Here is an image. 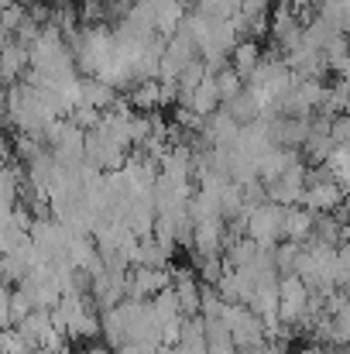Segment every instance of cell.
<instances>
[{"label": "cell", "mask_w": 350, "mask_h": 354, "mask_svg": "<svg viewBox=\"0 0 350 354\" xmlns=\"http://www.w3.org/2000/svg\"><path fill=\"white\" fill-rule=\"evenodd\" d=\"M217 107H220V97H217V90H213V80L206 76V80L189 93V111L200 114V118H210Z\"/></svg>", "instance_id": "17"}, {"label": "cell", "mask_w": 350, "mask_h": 354, "mask_svg": "<svg viewBox=\"0 0 350 354\" xmlns=\"http://www.w3.org/2000/svg\"><path fill=\"white\" fill-rule=\"evenodd\" d=\"M257 59H261V45L257 41H237V48L231 52V69L240 76V83L254 73Z\"/></svg>", "instance_id": "15"}, {"label": "cell", "mask_w": 350, "mask_h": 354, "mask_svg": "<svg viewBox=\"0 0 350 354\" xmlns=\"http://www.w3.org/2000/svg\"><path fill=\"white\" fill-rule=\"evenodd\" d=\"M330 141H333V145H347L350 141V118L347 114H333V118H330Z\"/></svg>", "instance_id": "22"}, {"label": "cell", "mask_w": 350, "mask_h": 354, "mask_svg": "<svg viewBox=\"0 0 350 354\" xmlns=\"http://www.w3.org/2000/svg\"><path fill=\"white\" fill-rule=\"evenodd\" d=\"M282 214H285V207H275V203L254 207L251 214H244V237H251L261 248L282 244Z\"/></svg>", "instance_id": "2"}, {"label": "cell", "mask_w": 350, "mask_h": 354, "mask_svg": "<svg viewBox=\"0 0 350 354\" xmlns=\"http://www.w3.org/2000/svg\"><path fill=\"white\" fill-rule=\"evenodd\" d=\"M313 221H316V214H309L306 207H285V214H282V241L302 244L306 237L313 234Z\"/></svg>", "instance_id": "12"}, {"label": "cell", "mask_w": 350, "mask_h": 354, "mask_svg": "<svg viewBox=\"0 0 350 354\" xmlns=\"http://www.w3.org/2000/svg\"><path fill=\"white\" fill-rule=\"evenodd\" d=\"M168 286H172L168 268H144V265L127 268V296L130 299H151L155 292H162Z\"/></svg>", "instance_id": "6"}, {"label": "cell", "mask_w": 350, "mask_h": 354, "mask_svg": "<svg viewBox=\"0 0 350 354\" xmlns=\"http://www.w3.org/2000/svg\"><path fill=\"white\" fill-rule=\"evenodd\" d=\"M76 354H110V351H107L104 344H97V341H93V344H86V348H79V351H76Z\"/></svg>", "instance_id": "25"}, {"label": "cell", "mask_w": 350, "mask_h": 354, "mask_svg": "<svg viewBox=\"0 0 350 354\" xmlns=\"http://www.w3.org/2000/svg\"><path fill=\"white\" fill-rule=\"evenodd\" d=\"M24 73H28V48H21L17 41H7V45L0 48V76H3V86L17 83Z\"/></svg>", "instance_id": "14"}, {"label": "cell", "mask_w": 350, "mask_h": 354, "mask_svg": "<svg viewBox=\"0 0 350 354\" xmlns=\"http://www.w3.org/2000/svg\"><path fill=\"white\" fill-rule=\"evenodd\" d=\"M59 354H76V348H72V344H66V348H62Z\"/></svg>", "instance_id": "26"}, {"label": "cell", "mask_w": 350, "mask_h": 354, "mask_svg": "<svg viewBox=\"0 0 350 354\" xmlns=\"http://www.w3.org/2000/svg\"><path fill=\"white\" fill-rule=\"evenodd\" d=\"M168 258H172V251H168V248H162L155 237H144V241H137L134 265H144V268H168Z\"/></svg>", "instance_id": "16"}, {"label": "cell", "mask_w": 350, "mask_h": 354, "mask_svg": "<svg viewBox=\"0 0 350 354\" xmlns=\"http://www.w3.org/2000/svg\"><path fill=\"white\" fill-rule=\"evenodd\" d=\"M220 320L227 324V334H231L233 351H244V348H257V344H264V324H261L247 306H231V303H227Z\"/></svg>", "instance_id": "3"}, {"label": "cell", "mask_w": 350, "mask_h": 354, "mask_svg": "<svg viewBox=\"0 0 350 354\" xmlns=\"http://www.w3.org/2000/svg\"><path fill=\"white\" fill-rule=\"evenodd\" d=\"M316 14L323 21H330L337 31H347V0H320L316 3Z\"/></svg>", "instance_id": "19"}, {"label": "cell", "mask_w": 350, "mask_h": 354, "mask_svg": "<svg viewBox=\"0 0 350 354\" xmlns=\"http://www.w3.org/2000/svg\"><path fill=\"white\" fill-rule=\"evenodd\" d=\"M0 330H10V286L0 282Z\"/></svg>", "instance_id": "24"}, {"label": "cell", "mask_w": 350, "mask_h": 354, "mask_svg": "<svg viewBox=\"0 0 350 354\" xmlns=\"http://www.w3.org/2000/svg\"><path fill=\"white\" fill-rule=\"evenodd\" d=\"M224 244H227V224L220 217L193 224V244H189L193 254H220Z\"/></svg>", "instance_id": "8"}, {"label": "cell", "mask_w": 350, "mask_h": 354, "mask_svg": "<svg viewBox=\"0 0 350 354\" xmlns=\"http://www.w3.org/2000/svg\"><path fill=\"white\" fill-rule=\"evenodd\" d=\"M220 111H224L237 127H244V124H251V120L261 118V104L254 100V93H251L247 86H240L231 100H224V104H220Z\"/></svg>", "instance_id": "9"}, {"label": "cell", "mask_w": 350, "mask_h": 354, "mask_svg": "<svg viewBox=\"0 0 350 354\" xmlns=\"http://www.w3.org/2000/svg\"><path fill=\"white\" fill-rule=\"evenodd\" d=\"M35 310H52L59 299H62V292H59V282L52 279V272H48V265H38V268H31L17 286H14Z\"/></svg>", "instance_id": "4"}, {"label": "cell", "mask_w": 350, "mask_h": 354, "mask_svg": "<svg viewBox=\"0 0 350 354\" xmlns=\"http://www.w3.org/2000/svg\"><path fill=\"white\" fill-rule=\"evenodd\" d=\"M210 80H213V90H217L220 104H224V100H231L233 93H237V90L244 86V83H240V76H237V73L231 69V62H227L224 69H217V73H213Z\"/></svg>", "instance_id": "18"}, {"label": "cell", "mask_w": 350, "mask_h": 354, "mask_svg": "<svg viewBox=\"0 0 350 354\" xmlns=\"http://www.w3.org/2000/svg\"><path fill=\"white\" fill-rule=\"evenodd\" d=\"M14 330H17V334H21V337H24L31 348H41V344L52 337V334H59V330L52 327L48 310H31V313H28V317H24V320H21Z\"/></svg>", "instance_id": "10"}, {"label": "cell", "mask_w": 350, "mask_h": 354, "mask_svg": "<svg viewBox=\"0 0 350 354\" xmlns=\"http://www.w3.org/2000/svg\"><path fill=\"white\" fill-rule=\"evenodd\" d=\"M203 80H206V66H203L200 59H193V62H189V66H186V69L175 76V86H179L182 93H193Z\"/></svg>", "instance_id": "20"}, {"label": "cell", "mask_w": 350, "mask_h": 354, "mask_svg": "<svg viewBox=\"0 0 350 354\" xmlns=\"http://www.w3.org/2000/svg\"><path fill=\"white\" fill-rule=\"evenodd\" d=\"M244 86L254 93V100H257L261 111H264L271 100H278V97L292 86V73H289L285 59L271 48V52H261V59H257L254 73L244 80Z\"/></svg>", "instance_id": "1"}, {"label": "cell", "mask_w": 350, "mask_h": 354, "mask_svg": "<svg viewBox=\"0 0 350 354\" xmlns=\"http://www.w3.org/2000/svg\"><path fill=\"white\" fill-rule=\"evenodd\" d=\"M0 86H3V76H0Z\"/></svg>", "instance_id": "27"}, {"label": "cell", "mask_w": 350, "mask_h": 354, "mask_svg": "<svg viewBox=\"0 0 350 354\" xmlns=\"http://www.w3.org/2000/svg\"><path fill=\"white\" fill-rule=\"evenodd\" d=\"M344 196H347V189H344L340 183L327 179V183H313V186H306L299 207H306L309 214H333V210L344 203Z\"/></svg>", "instance_id": "7"}, {"label": "cell", "mask_w": 350, "mask_h": 354, "mask_svg": "<svg viewBox=\"0 0 350 354\" xmlns=\"http://www.w3.org/2000/svg\"><path fill=\"white\" fill-rule=\"evenodd\" d=\"M31 310H35V306H31V303H28V299H24L17 289H10V327H17V324H21V320H24Z\"/></svg>", "instance_id": "23"}, {"label": "cell", "mask_w": 350, "mask_h": 354, "mask_svg": "<svg viewBox=\"0 0 350 354\" xmlns=\"http://www.w3.org/2000/svg\"><path fill=\"white\" fill-rule=\"evenodd\" d=\"M237 131H240V127H237V124H233V120L227 118L220 107H217L210 118L203 120V131H200V134H203V138H206L213 148H233V141H237Z\"/></svg>", "instance_id": "11"}, {"label": "cell", "mask_w": 350, "mask_h": 354, "mask_svg": "<svg viewBox=\"0 0 350 354\" xmlns=\"http://www.w3.org/2000/svg\"><path fill=\"white\" fill-rule=\"evenodd\" d=\"M79 90H83V104L86 107H93V111H110L117 100H120V93H117L114 86H107V83H100V80H93V76H79Z\"/></svg>", "instance_id": "13"}, {"label": "cell", "mask_w": 350, "mask_h": 354, "mask_svg": "<svg viewBox=\"0 0 350 354\" xmlns=\"http://www.w3.org/2000/svg\"><path fill=\"white\" fill-rule=\"evenodd\" d=\"M69 124H76L79 131H90V127H97L100 124V111H93V107H86V104H79V107H72L69 114H66Z\"/></svg>", "instance_id": "21"}, {"label": "cell", "mask_w": 350, "mask_h": 354, "mask_svg": "<svg viewBox=\"0 0 350 354\" xmlns=\"http://www.w3.org/2000/svg\"><path fill=\"white\" fill-rule=\"evenodd\" d=\"M302 176H306V162L285 169L275 183L264 186V200L275 203V207H299V200H302Z\"/></svg>", "instance_id": "5"}]
</instances>
